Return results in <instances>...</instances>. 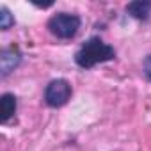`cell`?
I'll use <instances>...</instances> for the list:
<instances>
[{"instance_id": "obj_1", "label": "cell", "mask_w": 151, "mask_h": 151, "mask_svg": "<svg viewBox=\"0 0 151 151\" xmlns=\"http://www.w3.org/2000/svg\"><path fill=\"white\" fill-rule=\"evenodd\" d=\"M116 59V50L98 36L89 37L75 53V62H77L82 69H91L98 64L109 62Z\"/></svg>"}, {"instance_id": "obj_2", "label": "cell", "mask_w": 151, "mask_h": 151, "mask_svg": "<svg viewBox=\"0 0 151 151\" xmlns=\"http://www.w3.org/2000/svg\"><path fill=\"white\" fill-rule=\"evenodd\" d=\"M80 25H82L80 16L71 14V13H57L46 23L48 30L57 39H73L75 36L78 34Z\"/></svg>"}, {"instance_id": "obj_3", "label": "cell", "mask_w": 151, "mask_h": 151, "mask_svg": "<svg viewBox=\"0 0 151 151\" xmlns=\"http://www.w3.org/2000/svg\"><path fill=\"white\" fill-rule=\"evenodd\" d=\"M71 93H73L71 84L66 78H55V80L48 82V86L45 89V103L52 109H59L69 101Z\"/></svg>"}, {"instance_id": "obj_4", "label": "cell", "mask_w": 151, "mask_h": 151, "mask_svg": "<svg viewBox=\"0 0 151 151\" xmlns=\"http://www.w3.org/2000/svg\"><path fill=\"white\" fill-rule=\"evenodd\" d=\"M22 62V52L18 46L11 45L0 52V77L6 78L20 66Z\"/></svg>"}, {"instance_id": "obj_5", "label": "cell", "mask_w": 151, "mask_h": 151, "mask_svg": "<svg viewBox=\"0 0 151 151\" xmlns=\"http://www.w3.org/2000/svg\"><path fill=\"white\" fill-rule=\"evenodd\" d=\"M126 13L135 20L146 22L151 16V2L149 0H133L126 6Z\"/></svg>"}, {"instance_id": "obj_6", "label": "cell", "mask_w": 151, "mask_h": 151, "mask_svg": "<svg viewBox=\"0 0 151 151\" xmlns=\"http://www.w3.org/2000/svg\"><path fill=\"white\" fill-rule=\"evenodd\" d=\"M16 107H18V101L14 94L11 93L2 94V98H0V119H2V123H7L16 114Z\"/></svg>"}, {"instance_id": "obj_7", "label": "cell", "mask_w": 151, "mask_h": 151, "mask_svg": "<svg viewBox=\"0 0 151 151\" xmlns=\"http://www.w3.org/2000/svg\"><path fill=\"white\" fill-rule=\"evenodd\" d=\"M13 25H14V16L11 14V11L6 6H2V7H0V29H2V30H9Z\"/></svg>"}, {"instance_id": "obj_8", "label": "cell", "mask_w": 151, "mask_h": 151, "mask_svg": "<svg viewBox=\"0 0 151 151\" xmlns=\"http://www.w3.org/2000/svg\"><path fill=\"white\" fill-rule=\"evenodd\" d=\"M142 73H144V77L151 82V55H147L142 62Z\"/></svg>"}]
</instances>
